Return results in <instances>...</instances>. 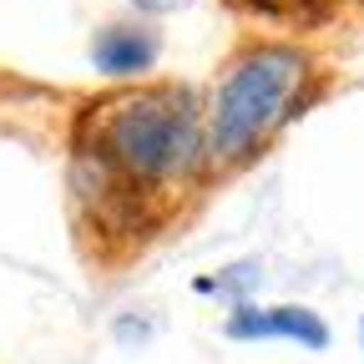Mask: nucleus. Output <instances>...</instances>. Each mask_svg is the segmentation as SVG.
I'll use <instances>...</instances> for the list:
<instances>
[{
    "mask_svg": "<svg viewBox=\"0 0 364 364\" xmlns=\"http://www.w3.org/2000/svg\"><path fill=\"white\" fill-rule=\"evenodd\" d=\"M359 344H364V318H359Z\"/></svg>",
    "mask_w": 364,
    "mask_h": 364,
    "instance_id": "obj_7",
    "label": "nucleus"
},
{
    "mask_svg": "<svg viewBox=\"0 0 364 364\" xmlns=\"http://www.w3.org/2000/svg\"><path fill=\"white\" fill-rule=\"evenodd\" d=\"M132 6L142 11V16H172V11L188 6V0H132Z\"/></svg>",
    "mask_w": 364,
    "mask_h": 364,
    "instance_id": "obj_6",
    "label": "nucleus"
},
{
    "mask_svg": "<svg viewBox=\"0 0 364 364\" xmlns=\"http://www.w3.org/2000/svg\"><path fill=\"white\" fill-rule=\"evenodd\" d=\"M162 56V36L147 21H112L91 36V66L107 81H142Z\"/></svg>",
    "mask_w": 364,
    "mask_h": 364,
    "instance_id": "obj_4",
    "label": "nucleus"
},
{
    "mask_svg": "<svg viewBox=\"0 0 364 364\" xmlns=\"http://www.w3.org/2000/svg\"><path fill=\"white\" fill-rule=\"evenodd\" d=\"M208 107L188 86H132L97 102L76 127V198L97 228H152L157 193L193 188L208 172Z\"/></svg>",
    "mask_w": 364,
    "mask_h": 364,
    "instance_id": "obj_1",
    "label": "nucleus"
},
{
    "mask_svg": "<svg viewBox=\"0 0 364 364\" xmlns=\"http://www.w3.org/2000/svg\"><path fill=\"white\" fill-rule=\"evenodd\" d=\"M223 339L258 344V339H289L299 349H329V324L304 304H248L238 299L233 314L223 318Z\"/></svg>",
    "mask_w": 364,
    "mask_h": 364,
    "instance_id": "obj_3",
    "label": "nucleus"
},
{
    "mask_svg": "<svg viewBox=\"0 0 364 364\" xmlns=\"http://www.w3.org/2000/svg\"><path fill=\"white\" fill-rule=\"evenodd\" d=\"M223 6L268 26H294V31H309L334 16V0H223Z\"/></svg>",
    "mask_w": 364,
    "mask_h": 364,
    "instance_id": "obj_5",
    "label": "nucleus"
},
{
    "mask_svg": "<svg viewBox=\"0 0 364 364\" xmlns=\"http://www.w3.org/2000/svg\"><path fill=\"white\" fill-rule=\"evenodd\" d=\"M314 97V56L294 41H253L223 66L208 97V147L218 167L253 162Z\"/></svg>",
    "mask_w": 364,
    "mask_h": 364,
    "instance_id": "obj_2",
    "label": "nucleus"
}]
</instances>
